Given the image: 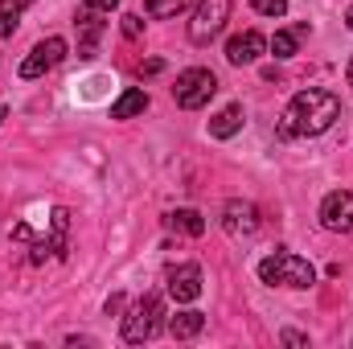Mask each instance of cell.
Segmentation results:
<instances>
[{
	"label": "cell",
	"instance_id": "obj_1",
	"mask_svg": "<svg viewBox=\"0 0 353 349\" xmlns=\"http://www.w3.org/2000/svg\"><path fill=\"white\" fill-rule=\"evenodd\" d=\"M337 119H341V99H337L333 90L308 87L288 103V111H283V119H279V136H283V140L321 136V132H329Z\"/></svg>",
	"mask_w": 353,
	"mask_h": 349
},
{
	"label": "cell",
	"instance_id": "obj_2",
	"mask_svg": "<svg viewBox=\"0 0 353 349\" xmlns=\"http://www.w3.org/2000/svg\"><path fill=\"white\" fill-rule=\"evenodd\" d=\"M259 279L271 288H312L316 283V267L292 251H275L259 263Z\"/></svg>",
	"mask_w": 353,
	"mask_h": 349
},
{
	"label": "cell",
	"instance_id": "obj_3",
	"mask_svg": "<svg viewBox=\"0 0 353 349\" xmlns=\"http://www.w3.org/2000/svg\"><path fill=\"white\" fill-rule=\"evenodd\" d=\"M161 321H165V300L157 296V292H148V296H140L132 308H128V317H123V341L128 346H144V341H152L157 337V329H161Z\"/></svg>",
	"mask_w": 353,
	"mask_h": 349
},
{
	"label": "cell",
	"instance_id": "obj_4",
	"mask_svg": "<svg viewBox=\"0 0 353 349\" xmlns=\"http://www.w3.org/2000/svg\"><path fill=\"white\" fill-rule=\"evenodd\" d=\"M214 94H218V79H214V70L193 66V70L176 74V87H173L176 107H185V111H201Z\"/></svg>",
	"mask_w": 353,
	"mask_h": 349
},
{
	"label": "cell",
	"instance_id": "obj_5",
	"mask_svg": "<svg viewBox=\"0 0 353 349\" xmlns=\"http://www.w3.org/2000/svg\"><path fill=\"white\" fill-rule=\"evenodd\" d=\"M230 21V0H201L193 21H189V41L193 46H210Z\"/></svg>",
	"mask_w": 353,
	"mask_h": 349
},
{
	"label": "cell",
	"instance_id": "obj_6",
	"mask_svg": "<svg viewBox=\"0 0 353 349\" xmlns=\"http://www.w3.org/2000/svg\"><path fill=\"white\" fill-rule=\"evenodd\" d=\"M66 58V37H46L29 50V58L21 62V79H41L46 70H54Z\"/></svg>",
	"mask_w": 353,
	"mask_h": 349
},
{
	"label": "cell",
	"instance_id": "obj_7",
	"mask_svg": "<svg viewBox=\"0 0 353 349\" xmlns=\"http://www.w3.org/2000/svg\"><path fill=\"white\" fill-rule=\"evenodd\" d=\"M321 226L333 235H353V193L337 189L321 201Z\"/></svg>",
	"mask_w": 353,
	"mask_h": 349
},
{
	"label": "cell",
	"instance_id": "obj_8",
	"mask_svg": "<svg viewBox=\"0 0 353 349\" xmlns=\"http://www.w3.org/2000/svg\"><path fill=\"white\" fill-rule=\"evenodd\" d=\"M222 226H226L230 239H251V235L259 230V210H255V201H243V197L226 201V206H222Z\"/></svg>",
	"mask_w": 353,
	"mask_h": 349
},
{
	"label": "cell",
	"instance_id": "obj_9",
	"mask_svg": "<svg viewBox=\"0 0 353 349\" xmlns=\"http://www.w3.org/2000/svg\"><path fill=\"white\" fill-rule=\"evenodd\" d=\"M267 50V37L259 29H247V33H239V37H230L226 41V62L230 66H251V62H259Z\"/></svg>",
	"mask_w": 353,
	"mask_h": 349
},
{
	"label": "cell",
	"instance_id": "obj_10",
	"mask_svg": "<svg viewBox=\"0 0 353 349\" xmlns=\"http://www.w3.org/2000/svg\"><path fill=\"white\" fill-rule=\"evenodd\" d=\"M169 296L176 304H189V300L201 296V267L197 263H181V267L169 271Z\"/></svg>",
	"mask_w": 353,
	"mask_h": 349
},
{
	"label": "cell",
	"instance_id": "obj_11",
	"mask_svg": "<svg viewBox=\"0 0 353 349\" xmlns=\"http://www.w3.org/2000/svg\"><path fill=\"white\" fill-rule=\"evenodd\" d=\"M74 25H79V58H94L99 37H103V21H99V12H94V8H83Z\"/></svg>",
	"mask_w": 353,
	"mask_h": 349
},
{
	"label": "cell",
	"instance_id": "obj_12",
	"mask_svg": "<svg viewBox=\"0 0 353 349\" xmlns=\"http://www.w3.org/2000/svg\"><path fill=\"white\" fill-rule=\"evenodd\" d=\"M243 132V107L239 103H230V107H222L218 115H210V136L214 140H230V136H239Z\"/></svg>",
	"mask_w": 353,
	"mask_h": 349
},
{
	"label": "cell",
	"instance_id": "obj_13",
	"mask_svg": "<svg viewBox=\"0 0 353 349\" xmlns=\"http://www.w3.org/2000/svg\"><path fill=\"white\" fill-rule=\"evenodd\" d=\"M144 111H148V94L140 87H128L111 103V119H132V115H144Z\"/></svg>",
	"mask_w": 353,
	"mask_h": 349
},
{
	"label": "cell",
	"instance_id": "obj_14",
	"mask_svg": "<svg viewBox=\"0 0 353 349\" xmlns=\"http://www.w3.org/2000/svg\"><path fill=\"white\" fill-rule=\"evenodd\" d=\"M201 329H205V317H201V312H193V308H185V312L169 317V333H173L176 341H189V337H197Z\"/></svg>",
	"mask_w": 353,
	"mask_h": 349
},
{
	"label": "cell",
	"instance_id": "obj_15",
	"mask_svg": "<svg viewBox=\"0 0 353 349\" xmlns=\"http://www.w3.org/2000/svg\"><path fill=\"white\" fill-rule=\"evenodd\" d=\"M304 33H308V25H296V29H275V37L267 41V50H271L275 58H292Z\"/></svg>",
	"mask_w": 353,
	"mask_h": 349
},
{
	"label": "cell",
	"instance_id": "obj_16",
	"mask_svg": "<svg viewBox=\"0 0 353 349\" xmlns=\"http://www.w3.org/2000/svg\"><path fill=\"white\" fill-rule=\"evenodd\" d=\"M165 222H169L173 230H181V235H189V239H201V235H205V218H201L197 210H173Z\"/></svg>",
	"mask_w": 353,
	"mask_h": 349
},
{
	"label": "cell",
	"instance_id": "obj_17",
	"mask_svg": "<svg viewBox=\"0 0 353 349\" xmlns=\"http://www.w3.org/2000/svg\"><path fill=\"white\" fill-rule=\"evenodd\" d=\"M50 226H54V230H50V251L62 259V255H66V230H70V214L58 206V210H54V218H50Z\"/></svg>",
	"mask_w": 353,
	"mask_h": 349
},
{
	"label": "cell",
	"instance_id": "obj_18",
	"mask_svg": "<svg viewBox=\"0 0 353 349\" xmlns=\"http://www.w3.org/2000/svg\"><path fill=\"white\" fill-rule=\"evenodd\" d=\"M181 8H185V0H144V12H148V17H157V21L176 17Z\"/></svg>",
	"mask_w": 353,
	"mask_h": 349
},
{
	"label": "cell",
	"instance_id": "obj_19",
	"mask_svg": "<svg viewBox=\"0 0 353 349\" xmlns=\"http://www.w3.org/2000/svg\"><path fill=\"white\" fill-rule=\"evenodd\" d=\"M17 17H21V4L17 0H0V37H12Z\"/></svg>",
	"mask_w": 353,
	"mask_h": 349
},
{
	"label": "cell",
	"instance_id": "obj_20",
	"mask_svg": "<svg viewBox=\"0 0 353 349\" xmlns=\"http://www.w3.org/2000/svg\"><path fill=\"white\" fill-rule=\"evenodd\" d=\"M251 8L259 17H283L288 12V0H251Z\"/></svg>",
	"mask_w": 353,
	"mask_h": 349
},
{
	"label": "cell",
	"instance_id": "obj_21",
	"mask_svg": "<svg viewBox=\"0 0 353 349\" xmlns=\"http://www.w3.org/2000/svg\"><path fill=\"white\" fill-rule=\"evenodd\" d=\"M140 29H144V25H140V17H136V12H128V17H123V33L136 41V37H140Z\"/></svg>",
	"mask_w": 353,
	"mask_h": 349
},
{
	"label": "cell",
	"instance_id": "obj_22",
	"mask_svg": "<svg viewBox=\"0 0 353 349\" xmlns=\"http://www.w3.org/2000/svg\"><path fill=\"white\" fill-rule=\"evenodd\" d=\"M83 8H94V12H111V8H119V0H83Z\"/></svg>",
	"mask_w": 353,
	"mask_h": 349
},
{
	"label": "cell",
	"instance_id": "obj_23",
	"mask_svg": "<svg viewBox=\"0 0 353 349\" xmlns=\"http://www.w3.org/2000/svg\"><path fill=\"white\" fill-rule=\"evenodd\" d=\"M283 346H308V337H304V333H292V329H288V333H283Z\"/></svg>",
	"mask_w": 353,
	"mask_h": 349
},
{
	"label": "cell",
	"instance_id": "obj_24",
	"mask_svg": "<svg viewBox=\"0 0 353 349\" xmlns=\"http://www.w3.org/2000/svg\"><path fill=\"white\" fill-rule=\"evenodd\" d=\"M165 70V62L161 58H152V62H144V74H161Z\"/></svg>",
	"mask_w": 353,
	"mask_h": 349
},
{
	"label": "cell",
	"instance_id": "obj_25",
	"mask_svg": "<svg viewBox=\"0 0 353 349\" xmlns=\"http://www.w3.org/2000/svg\"><path fill=\"white\" fill-rule=\"evenodd\" d=\"M119 308H123V296H111V300H107V317H115Z\"/></svg>",
	"mask_w": 353,
	"mask_h": 349
},
{
	"label": "cell",
	"instance_id": "obj_26",
	"mask_svg": "<svg viewBox=\"0 0 353 349\" xmlns=\"http://www.w3.org/2000/svg\"><path fill=\"white\" fill-rule=\"evenodd\" d=\"M345 25H350V29H353V4H350V12H345Z\"/></svg>",
	"mask_w": 353,
	"mask_h": 349
},
{
	"label": "cell",
	"instance_id": "obj_27",
	"mask_svg": "<svg viewBox=\"0 0 353 349\" xmlns=\"http://www.w3.org/2000/svg\"><path fill=\"white\" fill-rule=\"evenodd\" d=\"M17 4H21V8H29V4H33V0H17Z\"/></svg>",
	"mask_w": 353,
	"mask_h": 349
},
{
	"label": "cell",
	"instance_id": "obj_28",
	"mask_svg": "<svg viewBox=\"0 0 353 349\" xmlns=\"http://www.w3.org/2000/svg\"><path fill=\"white\" fill-rule=\"evenodd\" d=\"M350 87H353V58H350Z\"/></svg>",
	"mask_w": 353,
	"mask_h": 349
},
{
	"label": "cell",
	"instance_id": "obj_29",
	"mask_svg": "<svg viewBox=\"0 0 353 349\" xmlns=\"http://www.w3.org/2000/svg\"><path fill=\"white\" fill-rule=\"evenodd\" d=\"M4 115H8V111H4V107H0V119H4Z\"/></svg>",
	"mask_w": 353,
	"mask_h": 349
}]
</instances>
